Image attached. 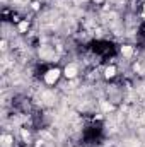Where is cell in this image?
I'll list each match as a JSON object with an SVG mask.
<instances>
[{
	"label": "cell",
	"instance_id": "obj_1",
	"mask_svg": "<svg viewBox=\"0 0 145 147\" xmlns=\"http://www.w3.org/2000/svg\"><path fill=\"white\" fill-rule=\"evenodd\" d=\"M58 77H60V70L58 69H51V70H48V72L44 74V82L48 86H53L58 80Z\"/></svg>",
	"mask_w": 145,
	"mask_h": 147
},
{
	"label": "cell",
	"instance_id": "obj_2",
	"mask_svg": "<svg viewBox=\"0 0 145 147\" xmlns=\"http://www.w3.org/2000/svg\"><path fill=\"white\" fill-rule=\"evenodd\" d=\"M77 72H79V67L75 63H68L65 67V77H68V79H73L77 75Z\"/></svg>",
	"mask_w": 145,
	"mask_h": 147
},
{
	"label": "cell",
	"instance_id": "obj_3",
	"mask_svg": "<svg viewBox=\"0 0 145 147\" xmlns=\"http://www.w3.org/2000/svg\"><path fill=\"white\" fill-rule=\"evenodd\" d=\"M121 53H123L125 57H132V53H133V48L126 45V46H123V48H121Z\"/></svg>",
	"mask_w": 145,
	"mask_h": 147
}]
</instances>
